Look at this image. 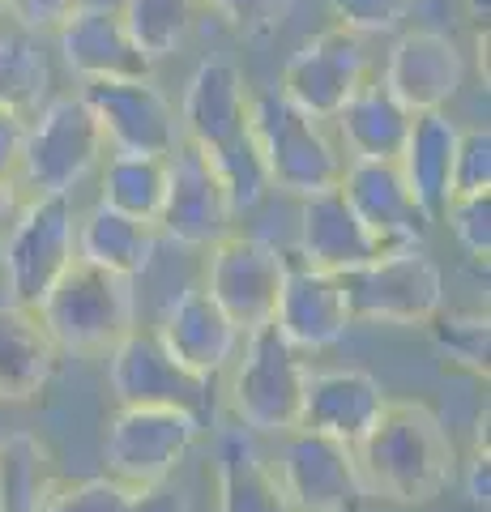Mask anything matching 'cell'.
Returning a JSON list of instances; mask_svg holds the SVG:
<instances>
[{
	"instance_id": "1",
	"label": "cell",
	"mask_w": 491,
	"mask_h": 512,
	"mask_svg": "<svg viewBox=\"0 0 491 512\" xmlns=\"http://www.w3.org/2000/svg\"><path fill=\"white\" fill-rule=\"evenodd\" d=\"M355 466L368 500L423 508L457 478V448L445 423L423 402H389L355 444Z\"/></svg>"
},
{
	"instance_id": "2",
	"label": "cell",
	"mask_w": 491,
	"mask_h": 512,
	"mask_svg": "<svg viewBox=\"0 0 491 512\" xmlns=\"http://www.w3.org/2000/svg\"><path fill=\"white\" fill-rule=\"evenodd\" d=\"M248 128L269 171V188L291 192V197H312V192L338 188L346 158L325 133L321 120L299 111L278 86L252 90Z\"/></svg>"
},
{
	"instance_id": "3",
	"label": "cell",
	"mask_w": 491,
	"mask_h": 512,
	"mask_svg": "<svg viewBox=\"0 0 491 512\" xmlns=\"http://www.w3.org/2000/svg\"><path fill=\"white\" fill-rule=\"evenodd\" d=\"M35 312L56 350H73V355L112 350L124 333L137 329L133 282L107 274V269H94L86 261H73Z\"/></svg>"
},
{
	"instance_id": "4",
	"label": "cell",
	"mask_w": 491,
	"mask_h": 512,
	"mask_svg": "<svg viewBox=\"0 0 491 512\" xmlns=\"http://www.w3.org/2000/svg\"><path fill=\"white\" fill-rule=\"evenodd\" d=\"M231 372V414L252 436H287L299 427L308 363L274 325L244 333Z\"/></svg>"
},
{
	"instance_id": "5",
	"label": "cell",
	"mask_w": 491,
	"mask_h": 512,
	"mask_svg": "<svg viewBox=\"0 0 491 512\" xmlns=\"http://www.w3.org/2000/svg\"><path fill=\"white\" fill-rule=\"evenodd\" d=\"M107 137L82 94H56L26 124L18 180L30 197H73V188L99 167Z\"/></svg>"
},
{
	"instance_id": "6",
	"label": "cell",
	"mask_w": 491,
	"mask_h": 512,
	"mask_svg": "<svg viewBox=\"0 0 491 512\" xmlns=\"http://www.w3.org/2000/svg\"><path fill=\"white\" fill-rule=\"evenodd\" d=\"M201 431H205V423L188 410L120 406L103 436L107 478H116L124 487L167 483V478L180 470V461L193 453Z\"/></svg>"
},
{
	"instance_id": "7",
	"label": "cell",
	"mask_w": 491,
	"mask_h": 512,
	"mask_svg": "<svg viewBox=\"0 0 491 512\" xmlns=\"http://www.w3.org/2000/svg\"><path fill=\"white\" fill-rule=\"evenodd\" d=\"M342 291L355 325H427L445 308V269L427 256V248H406L346 274Z\"/></svg>"
},
{
	"instance_id": "8",
	"label": "cell",
	"mask_w": 491,
	"mask_h": 512,
	"mask_svg": "<svg viewBox=\"0 0 491 512\" xmlns=\"http://www.w3.org/2000/svg\"><path fill=\"white\" fill-rule=\"evenodd\" d=\"M77 261V214L73 197H30L18 227L0 244V265L13 303L39 308L43 295Z\"/></svg>"
},
{
	"instance_id": "9",
	"label": "cell",
	"mask_w": 491,
	"mask_h": 512,
	"mask_svg": "<svg viewBox=\"0 0 491 512\" xmlns=\"http://www.w3.org/2000/svg\"><path fill=\"white\" fill-rule=\"evenodd\" d=\"M291 256L265 244L257 235L231 231L210 248V265H205V295L227 312V320L240 333H252L261 325H274L278 295L287 282Z\"/></svg>"
},
{
	"instance_id": "10",
	"label": "cell",
	"mask_w": 491,
	"mask_h": 512,
	"mask_svg": "<svg viewBox=\"0 0 491 512\" xmlns=\"http://www.w3.org/2000/svg\"><path fill=\"white\" fill-rule=\"evenodd\" d=\"M107 380L120 406H158V410H188L210 423L214 410V380L188 372L184 363L167 355L154 329H129L107 350Z\"/></svg>"
},
{
	"instance_id": "11",
	"label": "cell",
	"mask_w": 491,
	"mask_h": 512,
	"mask_svg": "<svg viewBox=\"0 0 491 512\" xmlns=\"http://www.w3.org/2000/svg\"><path fill=\"white\" fill-rule=\"evenodd\" d=\"M158 235H167L180 248H201L210 252L218 239H227L235 231V210L218 171L210 163V154H201L197 146L180 141L167 154V197L154 222Z\"/></svg>"
},
{
	"instance_id": "12",
	"label": "cell",
	"mask_w": 491,
	"mask_h": 512,
	"mask_svg": "<svg viewBox=\"0 0 491 512\" xmlns=\"http://www.w3.org/2000/svg\"><path fill=\"white\" fill-rule=\"evenodd\" d=\"M274 474L291 512H359L368 504V491H363L355 466V448L312 436V431L295 427L282 436Z\"/></svg>"
},
{
	"instance_id": "13",
	"label": "cell",
	"mask_w": 491,
	"mask_h": 512,
	"mask_svg": "<svg viewBox=\"0 0 491 512\" xmlns=\"http://www.w3.org/2000/svg\"><path fill=\"white\" fill-rule=\"evenodd\" d=\"M99 120L107 146L116 154H150L167 158L180 146L176 103L150 77H120V82H82L77 90Z\"/></svg>"
},
{
	"instance_id": "14",
	"label": "cell",
	"mask_w": 491,
	"mask_h": 512,
	"mask_svg": "<svg viewBox=\"0 0 491 512\" xmlns=\"http://www.w3.org/2000/svg\"><path fill=\"white\" fill-rule=\"evenodd\" d=\"M368 77L372 73H368V47H363V39L342 26H329L321 35H312L299 52H291V60L282 64L278 90L299 111H308L312 120L325 124L338 116V107Z\"/></svg>"
},
{
	"instance_id": "15",
	"label": "cell",
	"mask_w": 491,
	"mask_h": 512,
	"mask_svg": "<svg viewBox=\"0 0 491 512\" xmlns=\"http://www.w3.org/2000/svg\"><path fill=\"white\" fill-rule=\"evenodd\" d=\"M462 82H466L462 47L449 35H440V30H406V35H398V43L389 47L385 73H380V86L410 116H419V111H445L449 99H457Z\"/></svg>"
},
{
	"instance_id": "16",
	"label": "cell",
	"mask_w": 491,
	"mask_h": 512,
	"mask_svg": "<svg viewBox=\"0 0 491 512\" xmlns=\"http://www.w3.org/2000/svg\"><path fill=\"white\" fill-rule=\"evenodd\" d=\"M338 188L351 201L359 222L372 231V239L385 248V256L406 252V248H427L432 218L410 197L398 163H346Z\"/></svg>"
},
{
	"instance_id": "17",
	"label": "cell",
	"mask_w": 491,
	"mask_h": 512,
	"mask_svg": "<svg viewBox=\"0 0 491 512\" xmlns=\"http://www.w3.org/2000/svg\"><path fill=\"white\" fill-rule=\"evenodd\" d=\"M248 107L252 90L244 86V73L231 60H205L188 77L184 99L176 107L180 137L214 158L240 137H248Z\"/></svg>"
},
{
	"instance_id": "18",
	"label": "cell",
	"mask_w": 491,
	"mask_h": 512,
	"mask_svg": "<svg viewBox=\"0 0 491 512\" xmlns=\"http://www.w3.org/2000/svg\"><path fill=\"white\" fill-rule=\"evenodd\" d=\"M389 406L385 389L363 367H329V372H308L304 406H299V431L338 440L355 448Z\"/></svg>"
},
{
	"instance_id": "19",
	"label": "cell",
	"mask_w": 491,
	"mask_h": 512,
	"mask_svg": "<svg viewBox=\"0 0 491 512\" xmlns=\"http://www.w3.org/2000/svg\"><path fill=\"white\" fill-rule=\"evenodd\" d=\"M385 256L372 231L359 222L342 188H325L312 197H299V265L321 269V274H355Z\"/></svg>"
},
{
	"instance_id": "20",
	"label": "cell",
	"mask_w": 491,
	"mask_h": 512,
	"mask_svg": "<svg viewBox=\"0 0 491 512\" xmlns=\"http://www.w3.org/2000/svg\"><path fill=\"white\" fill-rule=\"evenodd\" d=\"M351 325L355 316H351V303H346L342 278L308 269L291 256L287 282H282V295H278V312H274V329L299 355H308V350L338 346Z\"/></svg>"
},
{
	"instance_id": "21",
	"label": "cell",
	"mask_w": 491,
	"mask_h": 512,
	"mask_svg": "<svg viewBox=\"0 0 491 512\" xmlns=\"http://www.w3.org/2000/svg\"><path fill=\"white\" fill-rule=\"evenodd\" d=\"M154 333H158V342L167 346L171 359L184 363L188 372H197V376H210V380L240 355V342H244V333L205 295V286H184L163 308V320H158Z\"/></svg>"
},
{
	"instance_id": "22",
	"label": "cell",
	"mask_w": 491,
	"mask_h": 512,
	"mask_svg": "<svg viewBox=\"0 0 491 512\" xmlns=\"http://www.w3.org/2000/svg\"><path fill=\"white\" fill-rule=\"evenodd\" d=\"M60 56L82 82H120V77H150L154 64L141 56L120 13L73 9L56 30Z\"/></svg>"
},
{
	"instance_id": "23",
	"label": "cell",
	"mask_w": 491,
	"mask_h": 512,
	"mask_svg": "<svg viewBox=\"0 0 491 512\" xmlns=\"http://www.w3.org/2000/svg\"><path fill=\"white\" fill-rule=\"evenodd\" d=\"M56 342L47 338L35 308L0 303V406L35 402L56 376Z\"/></svg>"
},
{
	"instance_id": "24",
	"label": "cell",
	"mask_w": 491,
	"mask_h": 512,
	"mask_svg": "<svg viewBox=\"0 0 491 512\" xmlns=\"http://www.w3.org/2000/svg\"><path fill=\"white\" fill-rule=\"evenodd\" d=\"M457 133L462 124L449 120V111H419L410 124V137L398 154V171L419 201L427 218H440L453 197V154H457Z\"/></svg>"
},
{
	"instance_id": "25",
	"label": "cell",
	"mask_w": 491,
	"mask_h": 512,
	"mask_svg": "<svg viewBox=\"0 0 491 512\" xmlns=\"http://www.w3.org/2000/svg\"><path fill=\"white\" fill-rule=\"evenodd\" d=\"M334 124L342 133V146L351 154V163H398L415 116L380 86V77H368L338 107Z\"/></svg>"
},
{
	"instance_id": "26",
	"label": "cell",
	"mask_w": 491,
	"mask_h": 512,
	"mask_svg": "<svg viewBox=\"0 0 491 512\" xmlns=\"http://www.w3.org/2000/svg\"><path fill=\"white\" fill-rule=\"evenodd\" d=\"M218 478V512H291L274 466L257 453L252 431L227 427L214 453Z\"/></svg>"
},
{
	"instance_id": "27",
	"label": "cell",
	"mask_w": 491,
	"mask_h": 512,
	"mask_svg": "<svg viewBox=\"0 0 491 512\" xmlns=\"http://www.w3.org/2000/svg\"><path fill=\"white\" fill-rule=\"evenodd\" d=\"M158 248V231L146 222H133L107 205H94V210L77 222V261H86L94 269H107L116 278H141L154 261Z\"/></svg>"
},
{
	"instance_id": "28",
	"label": "cell",
	"mask_w": 491,
	"mask_h": 512,
	"mask_svg": "<svg viewBox=\"0 0 491 512\" xmlns=\"http://www.w3.org/2000/svg\"><path fill=\"white\" fill-rule=\"evenodd\" d=\"M56 491V453L35 431L0 436V512H47Z\"/></svg>"
},
{
	"instance_id": "29",
	"label": "cell",
	"mask_w": 491,
	"mask_h": 512,
	"mask_svg": "<svg viewBox=\"0 0 491 512\" xmlns=\"http://www.w3.org/2000/svg\"><path fill=\"white\" fill-rule=\"evenodd\" d=\"M56 73H52V56L39 35L26 30H5L0 35V107H9L13 116H22L26 124L56 99L52 94Z\"/></svg>"
},
{
	"instance_id": "30",
	"label": "cell",
	"mask_w": 491,
	"mask_h": 512,
	"mask_svg": "<svg viewBox=\"0 0 491 512\" xmlns=\"http://www.w3.org/2000/svg\"><path fill=\"white\" fill-rule=\"evenodd\" d=\"M47 512H193V500L171 487H124L116 478H82V483H60Z\"/></svg>"
},
{
	"instance_id": "31",
	"label": "cell",
	"mask_w": 491,
	"mask_h": 512,
	"mask_svg": "<svg viewBox=\"0 0 491 512\" xmlns=\"http://www.w3.org/2000/svg\"><path fill=\"white\" fill-rule=\"evenodd\" d=\"M163 197H167V158H150V154H112L107 158L99 205L154 227L158 210H163Z\"/></svg>"
},
{
	"instance_id": "32",
	"label": "cell",
	"mask_w": 491,
	"mask_h": 512,
	"mask_svg": "<svg viewBox=\"0 0 491 512\" xmlns=\"http://www.w3.org/2000/svg\"><path fill=\"white\" fill-rule=\"evenodd\" d=\"M201 5L205 0H124L120 18L129 26L133 43L141 47V56L150 64H158L171 52H180L188 30L197 26Z\"/></svg>"
},
{
	"instance_id": "33",
	"label": "cell",
	"mask_w": 491,
	"mask_h": 512,
	"mask_svg": "<svg viewBox=\"0 0 491 512\" xmlns=\"http://www.w3.org/2000/svg\"><path fill=\"white\" fill-rule=\"evenodd\" d=\"M427 329H432V342H436L440 355H445V363L462 367V372H474V376L487 372V359H491L487 312H466V308L445 312L440 308L432 320H427Z\"/></svg>"
},
{
	"instance_id": "34",
	"label": "cell",
	"mask_w": 491,
	"mask_h": 512,
	"mask_svg": "<svg viewBox=\"0 0 491 512\" xmlns=\"http://www.w3.org/2000/svg\"><path fill=\"white\" fill-rule=\"evenodd\" d=\"M210 163H214L218 180H223V188H227L235 218L248 214V210H257L269 192H274V188H269V171L261 163V150H257V141H252V128H248V137H240L223 154H214Z\"/></svg>"
},
{
	"instance_id": "35",
	"label": "cell",
	"mask_w": 491,
	"mask_h": 512,
	"mask_svg": "<svg viewBox=\"0 0 491 512\" xmlns=\"http://www.w3.org/2000/svg\"><path fill=\"white\" fill-rule=\"evenodd\" d=\"M440 222L453 231L457 248H462L470 261H483L491 256V192H479V197H449Z\"/></svg>"
},
{
	"instance_id": "36",
	"label": "cell",
	"mask_w": 491,
	"mask_h": 512,
	"mask_svg": "<svg viewBox=\"0 0 491 512\" xmlns=\"http://www.w3.org/2000/svg\"><path fill=\"white\" fill-rule=\"evenodd\" d=\"M205 5L248 43L274 39L291 13V0H205Z\"/></svg>"
},
{
	"instance_id": "37",
	"label": "cell",
	"mask_w": 491,
	"mask_h": 512,
	"mask_svg": "<svg viewBox=\"0 0 491 512\" xmlns=\"http://www.w3.org/2000/svg\"><path fill=\"white\" fill-rule=\"evenodd\" d=\"M491 192V133L487 124H474L457 133L453 154V197H479Z\"/></svg>"
},
{
	"instance_id": "38",
	"label": "cell",
	"mask_w": 491,
	"mask_h": 512,
	"mask_svg": "<svg viewBox=\"0 0 491 512\" xmlns=\"http://www.w3.org/2000/svg\"><path fill=\"white\" fill-rule=\"evenodd\" d=\"M334 18L351 35H380V30L402 26V18L415 9V0H329Z\"/></svg>"
},
{
	"instance_id": "39",
	"label": "cell",
	"mask_w": 491,
	"mask_h": 512,
	"mask_svg": "<svg viewBox=\"0 0 491 512\" xmlns=\"http://www.w3.org/2000/svg\"><path fill=\"white\" fill-rule=\"evenodd\" d=\"M77 9V0H5V13L13 26L26 35H43V30H60V22Z\"/></svg>"
},
{
	"instance_id": "40",
	"label": "cell",
	"mask_w": 491,
	"mask_h": 512,
	"mask_svg": "<svg viewBox=\"0 0 491 512\" xmlns=\"http://www.w3.org/2000/svg\"><path fill=\"white\" fill-rule=\"evenodd\" d=\"M22 141H26V120L13 116L9 107H0V180H5V175H18Z\"/></svg>"
},
{
	"instance_id": "41",
	"label": "cell",
	"mask_w": 491,
	"mask_h": 512,
	"mask_svg": "<svg viewBox=\"0 0 491 512\" xmlns=\"http://www.w3.org/2000/svg\"><path fill=\"white\" fill-rule=\"evenodd\" d=\"M26 205H30V192L22 188V180L18 175H5V180H0V244H5V235L18 227Z\"/></svg>"
},
{
	"instance_id": "42",
	"label": "cell",
	"mask_w": 491,
	"mask_h": 512,
	"mask_svg": "<svg viewBox=\"0 0 491 512\" xmlns=\"http://www.w3.org/2000/svg\"><path fill=\"white\" fill-rule=\"evenodd\" d=\"M487 491H491V478H487V448H483V453H474L470 466H466V500L474 508H487V500H491Z\"/></svg>"
},
{
	"instance_id": "43",
	"label": "cell",
	"mask_w": 491,
	"mask_h": 512,
	"mask_svg": "<svg viewBox=\"0 0 491 512\" xmlns=\"http://www.w3.org/2000/svg\"><path fill=\"white\" fill-rule=\"evenodd\" d=\"M466 13L474 22H483L487 26V13H491V0H466Z\"/></svg>"
},
{
	"instance_id": "44",
	"label": "cell",
	"mask_w": 491,
	"mask_h": 512,
	"mask_svg": "<svg viewBox=\"0 0 491 512\" xmlns=\"http://www.w3.org/2000/svg\"><path fill=\"white\" fill-rule=\"evenodd\" d=\"M77 9H107V13H120L124 0H77Z\"/></svg>"
},
{
	"instance_id": "45",
	"label": "cell",
	"mask_w": 491,
	"mask_h": 512,
	"mask_svg": "<svg viewBox=\"0 0 491 512\" xmlns=\"http://www.w3.org/2000/svg\"><path fill=\"white\" fill-rule=\"evenodd\" d=\"M0 13H5V0H0Z\"/></svg>"
}]
</instances>
